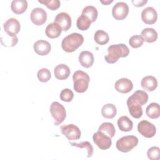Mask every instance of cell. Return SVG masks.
Segmentation results:
<instances>
[{
  "label": "cell",
  "mask_w": 160,
  "mask_h": 160,
  "mask_svg": "<svg viewBox=\"0 0 160 160\" xmlns=\"http://www.w3.org/2000/svg\"><path fill=\"white\" fill-rule=\"evenodd\" d=\"M108 54L104 57L106 61L109 64H114L120 58L128 56L129 53V49L124 44H112L108 47Z\"/></svg>",
  "instance_id": "1"
},
{
  "label": "cell",
  "mask_w": 160,
  "mask_h": 160,
  "mask_svg": "<svg viewBox=\"0 0 160 160\" xmlns=\"http://www.w3.org/2000/svg\"><path fill=\"white\" fill-rule=\"evenodd\" d=\"M84 42V38L82 34L78 32H73L63 38L61 42L62 49L67 52H72L80 47Z\"/></svg>",
  "instance_id": "2"
},
{
  "label": "cell",
  "mask_w": 160,
  "mask_h": 160,
  "mask_svg": "<svg viewBox=\"0 0 160 160\" xmlns=\"http://www.w3.org/2000/svg\"><path fill=\"white\" fill-rule=\"evenodd\" d=\"M72 80L74 82V89L76 92L82 93L88 89L90 78L86 72L81 70L76 71L73 74Z\"/></svg>",
  "instance_id": "3"
},
{
  "label": "cell",
  "mask_w": 160,
  "mask_h": 160,
  "mask_svg": "<svg viewBox=\"0 0 160 160\" xmlns=\"http://www.w3.org/2000/svg\"><path fill=\"white\" fill-rule=\"evenodd\" d=\"M138 138L135 136H125L117 141L116 148L121 152H128L138 145Z\"/></svg>",
  "instance_id": "4"
},
{
  "label": "cell",
  "mask_w": 160,
  "mask_h": 160,
  "mask_svg": "<svg viewBox=\"0 0 160 160\" xmlns=\"http://www.w3.org/2000/svg\"><path fill=\"white\" fill-rule=\"evenodd\" d=\"M50 112L54 119V125L58 126L62 123L66 117V112L64 107L58 102H52L50 106Z\"/></svg>",
  "instance_id": "5"
},
{
  "label": "cell",
  "mask_w": 160,
  "mask_h": 160,
  "mask_svg": "<svg viewBox=\"0 0 160 160\" xmlns=\"http://www.w3.org/2000/svg\"><path fill=\"white\" fill-rule=\"evenodd\" d=\"M92 139L97 146L102 150L109 149L112 144L111 138L99 131L94 133Z\"/></svg>",
  "instance_id": "6"
},
{
  "label": "cell",
  "mask_w": 160,
  "mask_h": 160,
  "mask_svg": "<svg viewBox=\"0 0 160 160\" xmlns=\"http://www.w3.org/2000/svg\"><path fill=\"white\" fill-rule=\"evenodd\" d=\"M138 131L142 136L147 138H152L156 132L155 126L146 120H142L138 123Z\"/></svg>",
  "instance_id": "7"
},
{
  "label": "cell",
  "mask_w": 160,
  "mask_h": 160,
  "mask_svg": "<svg viewBox=\"0 0 160 160\" xmlns=\"http://www.w3.org/2000/svg\"><path fill=\"white\" fill-rule=\"evenodd\" d=\"M61 131L68 140L79 139L81 134L79 128L72 124L62 126L61 127Z\"/></svg>",
  "instance_id": "8"
},
{
  "label": "cell",
  "mask_w": 160,
  "mask_h": 160,
  "mask_svg": "<svg viewBox=\"0 0 160 160\" xmlns=\"http://www.w3.org/2000/svg\"><path fill=\"white\" fill-rule=\"evenodd\" d=\"M129 13L128 5L124 2H118L114 5L112 9V14L116 20H122Z\"/></svg>",
  "instance_id": "9"
},
{
  "label": "cell",
  "mask_w": 160,
  "mask_h": 160,
  "mask_svg": "<svg viewBox=\"0 0 160 160\" xmlns=\"http://www.w3.org/2000/svg\"><path fill=\"white\" fill-rule=\"evenodd\" d=\"M6 33L10 37H14L20 30V23L15 18L8 19L3 25Z\"/></svg>",
  "instance_id": "10"
},
{
  "label": "cell",
  "mask_w": 160,
  "mask_h": 160,
  "mask_svg": "<svg viewBox=\"0 0 160 160\" xmlns=\"http://www.w3.org/2000/svg\"><path fill=\"white\" fill-rule=\"evenodd\" d=\"M31 20L37 26L43 24L47 20V13L42 8H34L31 12Z\"/></svg>",
  "instance_id": "11"
},
{
  "label": "cell",
  "mask_w": 160,
  "mask_h": 160,
  "mask_svg": "<svg viewBox=\"0 0 160 160\" xmlns=\"http://www.w3.org/2000/svg\"><path fill=\"white\" fill-rule=\"evenodd\" d=\"M148 94L144 91L138 90L128 98L127 101L141 106L145 104L148 102Z\"/></svg>",
  "instance_id": "12"
},
{
  "label": "cell",
  "mask_w": 160,
  "mask_h": 160,
  "mask_svg": "<svg viewBox=\"0 0 160 160\" xmlns=\"http://www.w3.org/2000/svg\"><path fill=\"white\" fill-rule=\"evenodd\" d=\"M141 18L145 24H153L157 20L158 14L152 7H147L142 11Z\"/></svg>",
  "instance_id": "13"
},
{
  "label": "cell",
  "mask_w": 160,
  "mask_h": 160,
  "mask_svg": "<svg viewBox=\"0 0 160 160\" xmlns=\"http://www.w3.org/2000/svg\"><path fill=\"white\" fill-rule=\"evenodd\" d=\"M54 22L61 27L62 31H67L71 26V18L67 12L58 13L54 19Z\"/></svg>",
  "instance_id": "14"
},
{
  "label": "cell",
  "mask_w": 160,
  "mask_h": 160,
  "mask_svg": "<svg viewBox=\"0 0 160 160\" xmlns=\"http://www.w3.org/2000/svg\"><path fill=\"white\" fill-rule=\"evenodd\" d=\"M116 90L121 93L126 94L129 92L133 88V84L129 79L122 78L118 79L114 85Z\"/></svg>",
  "instance_id": "15"
},
{
  "label": "cell",
  "mask_w": 160,
  "mask_h": 160,
  "mask_svg": "<svg viewBox=\"0 0 160 160\" xmlns=\"http://www.w3.org/2000/svg\"><path fill=\"white\" fill-rule=\"evenodd\" d=\"M34 51L40 56H46L49 53L51 49L50 43L45 40H38L33 46Z\"/></svg>",
  "instance_id": "16"
},
{
  "label": "cell",
  "mask_w": 160,
  "mask_h": 160,
  "mask_svg": "<svg viewBox=\"0 0 160 160\" xmlns=\"http://www.w3.org/2000/svg\"><path fill=\"white\" fill-rule=\"evenodd\" d=\"M79 62L81 65L84 68H89L92 66L94 63V56L92 52L84 51L79 55Z\"/></svg>",
  "instance_id": "17"
},
{
  "label": "cell",
  "mask_w": 160,
  "mask_h": 160,
  "mask_svg": "<svg viewBox=\"0 0 160 160\" xmlns=\"http://www.w3.org/2000/svg\"><path fill=\"white\" fill-rule=\"evenodd\" d=\"M141 85L144 90L152 91L155 90L158 86V81L156 78L152 76H147L142 79Z\"/></svg>",
  "instance_id": "18"
},
{
  "label": "cell",
  "mask_w": 160,
  "mask_h": 160,
  "mask_svg": "<svg viewBox=\"0 0 160 160\" xmlns=\"http://www.w3.org/2000/svg\"><path fill=\"white\" fill-rule=\"evenodd\" d=\"M54 72L55 77L58 79L64 80L69 76L70 69L67 65L64 64H60L55 67Z\"/></svg>",
  "instance_id": "19"
},
{
  "label": "cell",
  "mask_w": 160,
  "mask_h": 160,
  "mask_svg": "<svg viewBox=\"0 0 160 160\" xmlns=\"http://www.w3.org/2000/svg\"><path fill=\"white\" fill-rule=\"evenodd\" d=\"M62 29L55 22L49 24L45 29L46 35L51 39L56 38L59 37L61 33Z\"/></svg>",
  "instance_id": "20"
},
{
  "label": "cell",
  "mask_w": 160,
  "mask_h": 160,
  "mask_svg": "<svg viewBox=\"0 0 160 160\" xmlns=\"http://www.w3.org/2000/svg\"><path fill=\"white\" fill-rule=\"evenodd\" d=\"M28 8V2L26 0H13L11 2V8L13 12L20 14L25 12Z\"/></svg>",
  "instance_id": "21"
},
{
  "label": "cell",
  "mask_w": 160,
  "mask_h": 160,
  "mask_svg": "<svg viewBox=\"0 0 160 160\" xmlns=\"http://www.w3.org/2000/svg\"><path fill=\"white\" fill-rule=\"evenodd\" d=\"M118 126L121 131L128 132L132 130L133 122L128 116H123L118 119Z\"/></svg>",
  "instance_id": "22"
},
{
  "label": "cell",
  "mask_w": 160,
  "mask_h": 160,
  "mask_svg": "<svg viewBox=\"0 0 160 160\" xmlns=\"http://www.w3.org/2000/svg\"><path fill=\"white\" fill-rule=\"evenodd\" d=\"M141 36L142 38L144 41L148 42H153L156 41L158 38V33L155 29L151 28L144 29L141 33Z\"/></svg>",
  "instance_id": "23"
},
{
  "label": "cell",
  "mask_w": 160,
  "mask_h": 160,
  "mask_svg": "<svg viewBox=\"0 0 160 160\" xmlns=\"http://www.w3.org/2000/svg\"><path fill=\"white\" fill-rule=\"evenodd\" d=\"M117 113L116 106L111 103L104 104L101 109L102 116L108 119H112L115 117Z\"/></svg>",
  "instance_id": "24"
},
{
  "label": "cell",
  "mask_w": 160,
  "mask_h": 160,
  "mask_svg": "<svg viewBox=\"0 0 160 160\" xmlns=\"http://www.w3.org/2000/svg\"><path fill=\"white\" fill-rule=\"evenodd\" d=\"M147 116L151 119H156L160 116L159 105L156 102L149 104L146 109Z\"/></svg>",
  "instance_id": "25"
},
{
  "label": "cell",
  "mask_w": 160,
  "mask_h": 160,
  "mask_svg": "<svg viewBox=\"0 0 160 160\" xmlns=\"http://www.w3.org/2000/svg\"><path fill=\"white\" fill-rule=\"evenodd\" d=\"M82 14L88 17L91 22H94L98 18V12L97 9L94 6H88L83 8Z\"/></svg>",
  "instance_id": "26"
},
{
  "label": "cell",
  "mask_w": 160,
  "mask_h": 160,
  "mask_svg": "<svg viewBox=\"0 0 160 160\" xmlns=\"http://www.w3.org/2000/svg\"><path fill=\"white\" fill-rule=\"evenodd\" d=\"M98 131L103 132L111 138L114 137L116 132V130L112 123L108 122L102 123L99 127Z\"/></svg>",
  "instance_id": "27"
},
{
  "label": "cell",
  "mask_w": 160,
  "mask_h": 160,
  "mask_svg": "<svg viewBox=\"0 0 160 160\" xmlns=\"http://www.w3.org/2000/svg\"><path fill=\"white\" fill-rule=\"evenodd\" d=\"M94 39L96 43L100 45H104L109 42V38L108 34L103 30H98L94 35Z\"/></svg>",
  "instance_id": "28"
},
{
  "label": "cell",
  "mask_w": 160,
  "mask_h": 160,
  "mask_svg": "<svg viewBox=\"0 0 160 160\" xmlns=\"http://www.w3.org/2000/svg\"><path fill=\"white\" fill-rule=\"evenodd\" d=\"M127 105L129 109V114L132 117L139 119L142 115V109L141 106L136 105L129 102H127Z\"/></svg>",
  "instance_id": "29"
},
{
  "label": "cell",
  "mask_w": 160,
  "mask_h": 160,
  "mask_svg": "<svg viewBox=\"0 0 160 160\" xmlns=\"http://www.w3.org/2000/svg\"><path fill=\"white\" fill-rule=\"evenodd\" d=\"M91 23V22L89 19L82 14L80 16L78 17L76 21V25L78 28L81 31H85L88 29L90 27Z\"/></svg>",
  "instance_id": "30"
},
{
  "label": "cell",
  "mask_w": 160,
  "mask_h": 160,
  "mask_svg": "<svg viewBox=\"0 0 160 160\" xmlns=\"http://www.w3.org/2000/svg\"><path fill=\"white\" fill-rule=\"evenodd\" d=\"M70 144L72 146H76L79 148H85L86 149L87 151H88V155L87 157L88 158H91L92 157V154H93V147L91 145V144L88 142V141H83L79 143H76V142H70Z\"/></svg>",
  "instance_id": "31"
},
{
  "label": "cell",
  "mask_w": 160,
  "mask_h": 160,
  "mask_svg": "<svg viewBox=\"0 0 160 160\" xmlns=\"http://www.w3.org/2000/svg\"><path fill=\"white\" fill-rule=\"evenodd\" d=\"M37 76L38 79L41 82H46L50 79L51 77V74L48 69L42 68L38 71L37 73Z\"/></svg>",
  "instance_id": "32"
},
{
  "label": "cell",
  "mask_w": 160,
  "mask_h": 160,
  "mask_svg": "<svg viewBox=\"0 0 160 160\" xmlns=\"http://www.w3.org/2000/svg\"><path fill=\"white\" fill-rule=\"evenodd\" d=\"M39 2L44 4L51 10H56L60 7V1L59 0H39Z\"/></svg>",
  "instance_id": "33"
},
{
  "label": "cell",
  "mask_w": 160,
  "mask_h": 160,
  "mask_svg": "<svg viewBox=\"0 0 160 160\" xmlns=\"http://www.w3.org/2000/svg\"><path fill=\"white\" fill-rule=\"evenodd\" d=\"M144 40L140 35H134L130 38L129 40V45L133 48H138L142 45Z\"/></svg>",
  "instance_id": "34"
},
{
  "label": "cell",
  "mask_w": 160,
  "mask_h": 160,
  "mask_svg": "<svg viewBox=\"0 0 160 160\" xmlns=\"http://www.w3.org/2000/svg\"><path fill=\"white\" fill-rule=\"evenodd\" d=\"M147 155L151 160H158L160 159V149L156 146L151 147L148 150Z\"/></svg>",
  "instance_id": "35"
},
{
  "label": "cell",
  "mask_w": 160,
  "mask_h": 160,
  "mask_svg": "<svg viewBox=\"0 0 160 160\" xmlns=\"http://www.w3.org/2000/svg\"><path fill=\"white\" fill-rule=\"evenodd\" d=\"M59 97H60V99L63 101L70 102L73 99L74 93L71 89L66 88L61 91Z\"/></svg>",
  "instance_id": "36"
},
{
  "label": "cell",
  "mask_w": 160,
  "mask_h": 160,
  "mask_svg": "<svg viewBox=\"0 0 160 160\" xmlns=\"http://www.w3.org/2000/svg\"><path fill=\"white\" fill-rule=\"evenodd\" d=\"M148 2L147 0H132V2L133 3L134 6H136V7H142L143 6L146 2Z\"/></svg>",
  "instance_id": "37"
},
{
  "label": "cell",
  "mask_w": 160,
  "mask_h": 160,
  "mask_svg": "<svg viewBox=\"0 0 160 160\" xmlns=\"http://www.w3.org/2000/svg\"><path fill=\"white\" fill-rule=\"evenodd\" d=\"M112 0H111V1H109V0H106V1H102V0H100V2H101V3H102L103 4H105V5H108V4H110V3H111V2H112Z\"/></svg>",
  "instance_id": "38"
}]
</instances>
